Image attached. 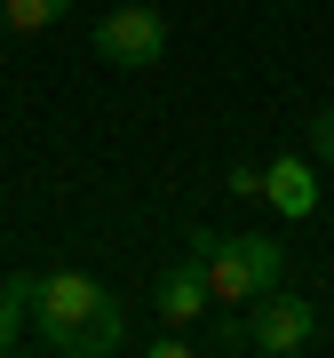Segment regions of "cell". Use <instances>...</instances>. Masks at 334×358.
<instances>
[{"mask_svg":"<svg viewBox=\"0 0 334 358\" xmlns=\"http://www.w3.org/2000/svg\"><path fill=\"white\" fill-rule=\"evenodd\" d=\"M88 48H96L112 72H143V64H159V56H167V16L152 8V0H128V8H112V16L96 24Z\"/></svg>","mask_w":334,"mask_h":358,"instance_id":"2","label":"cell"},{"mask_svg":"<svg viewBox=\"0 0 334 358\" xmlns=\"http://www.w3.org/2000/svg\"><path fill=\"white\" fill-rule=\"evenodd\" d=\"M223 183H231L239 199H263V167H231V176H223Z\"/></svg>","mask_w":334,"mask_h":358,"instance_id":"12","label":"cell"},{"mask_svg":"<svg viewBox=\"0 0 334 358\" xmlns=\"http://www.w3.org/2000/svg\"><path fill=\"white\" fill-rule=\"evenodd\" d=\"M183 255H199L215 303H255V294H270L286 279V247L279 239H255V231H231V239H223V231H191Z\"/></svg>","mask_w":334,"mask_h":358,"instance_id":"1","label":"cell"},{"mask_svg":"<svg viewBox=\"0 0 334 358\" xmlns=\"http://www.w3.org/2000/svg\"><path fill=\"white\" fill-rule=\"evenodd\" d=\"M310 159L334 167V103H319V112H310Z\"/></svg>","mask_w":334,"mask_h":358,"instance_id":"10","label":"cell"},{"mask_svg":"<svg viewBox=\"0 0 334 358\" xmlns=\"http://www.w3.org/2000/svg\"><path fill=\"white\" fill-rule=\"evenodd\" d=\"M215 310V294H207V271H199V255H175L159 271V319L167 327H191V319H207Z\"/></svg>","mask_w":334,"mask_h":358,"instance_id":"6","label":"cell"},{"mask_svg":"<svg viewBox=\"0 0 334 358\" xmlns=\"http://www.w3.org/2000/svg\"><path fill=\"white\" fill-rule=\"evenodd\" d=\"M0 16H8V32H48L72 16V0H0Z\"/></svg>","mask_w":334,"mask_h":358,"instance_id":"9","label":"cell"},{"mask_svg":"<svg viewBox=\"0 0 334 358\" xmlns=\"http://www.w3.org/2000/svg\"><path fill=\"white\" fill-rule=\"evenodd\" d=\"M310 334H319V310L303 294H255V319H247V350H270V358H295Z\"/></svg>","mask_w":334,"mask_h":358,"instance_id":"3","label":"cell"},{"mask_svg":"<svg viewBox=\"0 0 334 358\" xmlns=\"http://www.w3.org/2000/svg\"><path fill=\"white\" fill-rule=\"evenodd\" d=\"M0 48H8V16H0Z\"/></svg>","mask_w":334,"mask_h":358,"instance_id":"14","label":"cell"},{"mask_svg":"<svg viewBox=\"0 0 334 358\" xmlns=\"http://www.w3.org/2000/svg\"><path fill=\"white\" fill-rule=\"evenodd\" d=\"M24 319H32V279L16 271V279H0V358L24 350Z\"/></svg>","mask_w":334,"mask_h":358,"instance_id":"8","label":"cell"},{"mask_svg":"<svg viewBox=\"0 0 334 358\" xmlns=\"http://www.w3.org/2000/svg\"><path fill=\"white\" fill-rule=\"evenodd\" d=\"M119 343H128V319H119V303L88 310L80 327H48V334H40V350H56V358H112Z\"/></svg>","mask_w":334,"mask_h":358,"instance_id":"5","label":"cell"},{"mask_svg":"<svg viewBox=\"0 0 334 358\" xmlns=\"http://www.w3.org/2000/svg\"><path fill=\"white\" fill-rule=\"evenodd\" d=\"M191 350H199V343H191V334H175V327H167L159 343H152V358H191Z\"/></svg>","mask_w":334,"mask_h":358,"instance_id":"13","label":"cell"},{"mask_svg":"<svg viewBox=\"0 0 334 358\" xmlns=\"http://www.w3.org/2000/svg\"><path fill=\"white\" fill-rule=\"evenodd\" d=\"M24 279H32V271H24ZM103 303H112V294H103L88 271H40V279H32V319H40V334H48V327H80V319L103 310Z\"/></svg>","mask_w":334,"mask_h":358,"instance_id":"4","label":"cell"},{"mask_svg":"<svg viewBox=\"0 0 334 358\" xmlns=\"http://www.w3.org/2000/svg\"><path fill=\"white\" fill-rule=\"evenodd\" d=\"M263 199L270 207H279V215H319V176H310V159H295V152H286V159H270L263 167Z\"/></svg>","mask_w":334,"mask_h":358,"instance_id":"7","label":"cell"},{"mask_svg":"<svg viewBox=\"0 0 334 358\" xmlns=\"http://www.w3.org/2000/svg\"><path fill=\"white\" fill-rule=\"evenodd\" d=\"M199 350H247V319H215L199 334Z\"/></svg>","mask_w":334,"mask_h":358,"instance_id":"11","label":"cell"}]
</instances>
